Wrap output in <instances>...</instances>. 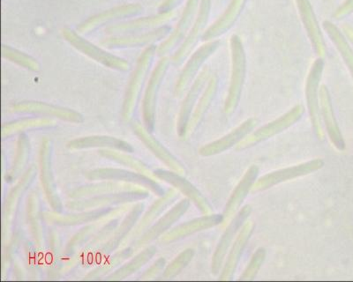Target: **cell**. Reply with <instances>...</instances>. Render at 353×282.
Listing matches in <instances>:
<instances>
[{
    "mask_svg": "<svg viewBox=\"0 0 353 282\" xmlns=\"http://www.w3.org/2000/svg\"><path fill=\"white\" fill-rule=\"evenodd\" d=\"M99 153L102 158L112 160V161L117 162L118 164L127 166L128 168L134 169L135 171L141 172V173H150V168L148 167L144 162L135 158H132L131 155H125V153H122V151H119V150L103 149L101 150Z\"/></svg>",
    "mask_w": 353,
    "mask_h": 282,
    "instance_id": "40",
    "label": "cell"
},
{
    "mask_svg": "<svg viewBox=\"0 0 353 282\" xmlns=\"http://www.w3.org/2000/svg\"><path fill=\"white\" fill-rule=\"evenodd\" d=\"M132 131L139 139L144 144L145 146L150 150L151 152L161 160L165 165L176 173H184L185 168L181 162L172 155L168 149H166L163 144L151 135L150 131L146 127H143L139 122H134L132 124Z\"/></svg>",
    "mask_w": 353,
    "mask_h": 282,
    "instance_id": "22",
    "label": "cell"
},
{
    "mask_svg": "<svg viewBox=\"0 0 353 282\" xmlns=\"http://www.w3.org/2000/svg\"><path fill=\"white\" fill-rule=\"evenodd\" d=\"M176 196H178V193H176L175 190H170L168 193L163 194L157 202H154L147 214L145 215L140 224L138 225L135 235L146 230V228L162 214V212L165 211V210L168 208L170 204L175 202Z\"/></svg>",
    "mask_w": 353,
    "mask_h": 282,
    "instance_id": "36",
    "label": "cell"
},
{
    "mask_svg": "<svg viewBox=\"0 0 353 282\" xmlns=\"http://www.w3.org/2000/svg\"><path fill=\"white\" fill-rule=\"evenodd\" d=\"M144 10L141 4H125L115 6L109 10L99 12L88 17L87 20L78 25L77 32L81 34H88L94 32L99 28L110 26V25L121 23L128 19L138 17Z\"/></svg>",
    "mask_w": 353,
    "mask_h": 282,
    "instance_id": "6",
    "label": "cell"
},
{
    "mask_svg": "<svg viewBox=\"0 0 353 282\" xmlns=\"http://www.w3.org/2000/svg\"><path fill=\"white\" fill-rule=\"evenodd\" d=\"M266 250L260 248L254 252L252 257L251 261L249 263L248 268L243 272L239 280L241 281H252L256 276L257 272H259L261 266L263 265L265 259H266Z\"/></svg>",
    "mask_w": 353,
    "mask_h": 282,
    "instance_id": "42",
    "label": "cell"
},
{
    "mask_svg": "<svg viewBox=\"0 0 353 282\" xmlns=\"http://www.w3.org/2000/svg\"><path fill=\"white\" fill-rule=\"evenodd\" d=\"M141 190L140 188L132 184H121L117 181L115 183L97 184L94 186H88L79 188L70 194L72 199H81V197L101 195L105 193L128 192V191Z\"/></svg>",
    "mask_w": 353,
    "mask_h": 282,
    "instance_id": "33",
    "label": "cell"
},
{
    "mask_svg": "<svg viewBox=\"0 0 353 282\" xmlns=\"http://www.w3.org/2000/svg\"><path fill=\"white\" fill-rule=\"evenodd\" d=\"M165 259H159L152 266H151L149 270L145 272L143 274L145 279H150L154 276V275H157L161 270H162V268H165Z\"/></svg>",
    "mask_w": 353,
    "mask_h": 282,
    "instance_id": "46",
    "label": "cell"
},
{
    "mask_svg": "<svg viewBox=\"0 0 353 282\" xmlns=\"http://www.w3.org/2000/svg\"><path fill=\"white\" fill-rule=\"evenodd\" d=\"M55 121L49 118H27L12 121L2 127V136L9 137L12 134L22 133L28 129H39L52 127Z\"/></svg>",
    "mask_w": 353,
    "mask_h": 282,
    "instance_id": "35",
    "label": "cell"
},
{
    "mask_svg": "<svg viewBox=\"0 0 353 282\" xmlns=\"http://www.w3.org/2000/svg\"><path fill=\"white\" fill-rule=\"evenodd\" d=\"M170 64H171V59H169L168 56H161L160 61L150 75L149 83L145 90L143 102V122L145 127L150 133L154 130V120H156L157 96Z\"/></svg>",
    "mask_w": 353,
    "mask_h": 282,
    "instance_id": "7",
    "label": "cell"
},
{
    "mask_svg": "<svg viewBox=\"0 0 353 282\" xmlns=\"http://www.w3.org/2000/svg\"><path fill=\"white\" fill-rule=\"evenodd\" d=\"M199 5H200V0H188L181 19L176 23L174 30H172L167 39L157 47V55L165 56L181 45L193 26L195 17L197 15Z\"/></svg>",
    "mask_w": 353,
    "mask_h": 282,
    "instance_id": "13",
    "label": "cell"
},
{
    "mask_svg": "<svg viewBox=\"0 0 353 282\" xmlns=\"http://www.w3.org/2000/svg\"><path fill=\"white\" fill-rule=\"evenodd\" d=\"M323 160L317 158L307 162H304V164L271 172V173L265 175L264 177L255 182L253 188H252V192H263V191L270 189V188L283 183V182L304 177V175L319 171V169L323 167Z\"/></svg>",
    "mask_w": 353,
    "mask_h": 282,
    "instance_id": "9",
    "label": "cell"
},
{
    "mask_svg": "<svg viewBox=\"0 0 353 282\" xmlns=\"http://www.w3.org/2000/svg\"><path fill=\"white\" fill-rule=\"evenodd\" d=\"M189 206H190V199H182L181 202L173 206L152 228H150L146 232V234L143 235V237H141V239L137 243V248L144 246V244L150 243L154 238L162 236L176 221L179 220V218L187 213Z\"/></svg>",
    "mask_w": 353,
    "mask_h": 282,
    "instance_id": "27",
    "label": "cell"
},
{
    "mask_svg": "<svg viewBox=\"0 0 353 282\" xmlns=\"http://www.w3.org/2000/svg\"><path fill=\"white\" fill-rule=\"evenodd\" d=\"M353 12V0H345L343 4L340 5L336 10L334 12L333 17L336 20H343Z\"/></svg>",
    "mask_w": 353,
    "mask_h": 282,
    "instance_id": "45",
    "label": "cell"
},
{
    "mask_svg": "<svg viewBox=\"0 0 353 282\" xmlns=\"http://www.w3.org/2000/svg\"><path fill=\"white\" fill-rule=\"evenodd\" d=\"M1 54L3 58L14 63V64L19 65V67L27 69L28 71L34 72V73L41 71V65L37 58L27 54V53L19 51V50L14 48V47L3 45L1 47Z\"/></svg>",
    "mask_w": 353,
    "mask_h": 282,
    "instance_id": "37",
    "label": "cell"
},
{
    "mask_svg": "<svg viewBox=\"0 0 353 282\" xmlns=\"http://www.w3.org/2000/svg\"><path fill=\"white\" fill-rule=\"evenodd\" d=\"M295 3L302 24L310 41L312 48L318 58H325L327 54L325 39L310 0H295Z\"/></svg>",
    "mask_w": 353,
    "mask_h": 282,
    "instance_id": "14",
    "label": "cell"
},
{
    "mask_svg": "<svg viewBox=\"0 0 353 282\" xmlns=\"http://www.w3.org/2000/svg\"><path fill=\"white\" fill-rule=\"evenodd\" d=\"M68 147L71 150L105 149L132 153L134 149L127 141L110 136H88L69 141Z\"/></svg>",
    "mask_w": 353,
    "mask_h": 282,
    "instance_id": "30",
    "label": "cell"
},
{
    "mask_svg": "<svg viewBox=\"0 0 353 282\" xmlns=\"http://www.w3.org/2000/svg\"><path fill=\"white\" fill-rule=\"evenodd\" d=\"M184 0H163L159 8V12H172Z\"/></svg>",
    "mask_w": 353,
    "mask_h": 282,
    "instance_id": "47",
    "label": "cell"
},
{
    "mask_svg": "<svg viewBox=\"0 0 353 282\" xmlns=\"http://www.w3.org/2000/svg\"><path fill=\"white\" fill-rule=\"evenodd\" d=\"M320 109L321 119L325 124L327 135H329L331 142L335 145L336 149L343 150L345 149V141H343L339 124L336 123L329 89L325 85H321L320 87Z\"/></svg>",
    "mask_w": 353,
    "mask_h": 282,
    "instance_id": "29",
    "label": "cell"
},
{
    "mask_svg": "<svg viewBox=\"0 0 353 282\" xmlns=\"http://www.w3.org/2000/svg\"><path fill=\"white\" fill-rule=\"evenodd\" d=\"M132 252H134V250L131 248L121 250V252L116 254L113 258L109 259L108 262H106L102 268L97 269L96 271L91 272V276H92V278L94 276H101V275L105 274L107 272L112 271V269L118 268L123 261H125V259H128L129 257L132 255Z\"/></svg>",
    "mask_w": 353,
    "mask_h": 282,
    "instance_id": "43",
    "label": "cell"
},
{
    "mask_svg": "<svg viewBox=\"0 0 353 282\" xmlns=\"http://www.w3.org/2000/svg\"><path fill=\"white\" fill-rule=\"evenodd\" d=\"M143 210V205H138L132 210L130 214H129L128 217L125 219V221H123L121 227H119V230L116 231L114 236H113L112 239H110L109 242L107 243L106 246L103 247L102 250L103 254L112 252V250L116 249L117 247L119 246V243H121V241L124 239L125 237H127L128 232H130L132 226H134L135 222L137 221L138 218L140 217Z\"/></svg>",
    "mask_w": 353,
    "mask_h": 282,
    "instance_id": "38",
    "label": "cell"
},
{
    "mask_svg": "<svg viewBox=\"0 0 353 282\" xmlns=\"http://www.w3.org/2000/svg\"><path fill=\"white\" fill-rule=\"evenodd\" d=\"M254 228V222L252 221H247L243 225L241 231L239 232L231 250H230L225 265L223 266L222 272H221L220 281L232 280L239 260L241 259L243 252H244L249 239H250L252 235H253Z\"/></svg>",
    "mask_w": 353,
    "mask_h": 282,
    "instance_id": "25",
    "label": "cell"
},
{
    "mask_svg": "<svg viewBox=\"0 0 353 282\" xmlns=\"http://www.w3.org/2000/svg\"><path fill=\"white\" fill-rule=\"evenodd\" d=\"M210 68L205 67L194 80L188 95L185 96L182 102L181 111L178 119V134L179 137L187 135L189 121H190L192 113L194 111L195 105L203 90L210 79Z\"/></svg>",
    "mask_w": 353,
    "mask_h": 282,
    "instance_id": "18",
    "label": "cell"
},
{
    "mask_svg": "<svg viewBox=\"0 0 353 282\" xmlns=\"http://www.w3.org/2000/svg\"><path fill=\"white\" fill-rule=\"evenodd\" d=\"M305 113L304 106L302 105H297L285 115L276 118V120L270 122V123L264 125V127L259 128V129L254 131L253 133L249 134L244 140L236 146L237 151H243L250 147L257 145L263 141L270 139L277 134L283 133L293 124L298 123L303 117Z\"/></svg>",
    "mask_w": 353,
    "mask_h": 282,
    "instance_id": "5",
    "label": "cell"
},
{
    "mask_svg": "<svg viewBox=\"0 0 353 282\" xmlns=\"http://www.w3.org/2000/svg\"><path fill=\"white\" fill-rule=\"evenodd\" d=\"M175 15V12L172 11L159 12L151 17L132 19V20L110 25L105 28V32L110 36L147 32V31L165 26L174 19Z\"/></svg>",
    "mask_w": 353,
    "mask_h": 282,
    "instance_id": "12",
    "label": "cell"
},
{
    "mask_svg": "<svg viewBox=\"0 0 353 282\" xmlns=\"http://www.w3.org/2000/svg\"><path fill=\"white\" fill-rule=\"evenodd\" d=\"M28 153H30V141L24 133H21L18 139L17 158H15L14 169H12L14 173L23 169L26 164Z\"/></svg>",
    "mask_w": 353,
    "mask_h": 282,
    "instance_id": "44",
    "label": "cell"
},
{
    "mask_svg": "<svg viewBox=\"0 0 353 282\" xmlns=\"http://www.w3.org/2000/svg\"><path fill=\"white\" fill-rule=\"evenodd\" d=\"M219 79L216 74L210 77L209 83L207 84L206 89L201 94L199 99L198 105L195 106L193 113H192L190 121H189L188 133H193L196 129L201 122L203 121L205 115L212 105L214 99L219 89Z\"/></svg>",
    "mask_w": 353,
    "mask_h": 282,
    "instance_id": "31",
    "label": "cell"
},
{
    "mask_svg": "<svg viewBox=\"0 0 353 282\" xmlns=\"http://www.w3.org/2000/svg\"><path fill=\"white\" fill-rule=\"evenodd\" d=\"M259 167L257 165H252L245 172L244 177L239 181L238 186L230 197L228 202L226 204L223 218L225 220L232 218L235 213L241 208L242 203L244 202L248 194L253 188L258 175H259Z\"/></svg>",
    "mask_w": 353,
    "mask_h": 282,
    "instance_id": "28",
    "label": "cell"
},
{
    "mask_svg": "<svg viewBox=\"0 0 353 282\" xmlns=\"http://www.w3.org/2000/svg\"><path fill=\"white\" fill-rule=\"evenodd\" d=\"M247 0H231L228 6L223 12V14L217 19L213 24L205 30L201 40L203 42H210L217 39L227 31L231 30L234 26L236 21L241 17L243 9H244Z\"/></svg>",
    "mask_w": 353,
    "mask_h": 282,
    "instance_id": "24",
    "label": "cell"
},
{
    "mask_svg": "<svg viewBox=\"0 0 353 282\" xmlns=\"http://www.w3.org/2000/svg\"><path fill=\"white\" fill-rule=\"evenodd\" d=\"M149 193L143 190L128 191V192H119L110 194H103L99 196H92L88 199L74 200L68 203V208L75 211L94 208H101L115 204L132 202L135 200L146 199Z\"/></svg>",
    "mask_w": 353,
    "mask_h": 282,
    "instance_id": "19",
    "label": "cell"
},
{
    "mask_svg": "<svg viewBox=\"0 0 353 282\" xmlns=\"http://www.w3.org/2000/svg\"><path fill=\"white\" fill-rule=\"evenodd\" d=\"M223 221H225V218L222 215H206L203 217L194 219V220L185 222V224L173 228L168 233L163 235L162 242L167 243L175 242V241L190 236L196 232L215 227V226L222 224Z\"/></svg>",
    "mask_w": 353,
    "mask_h": 282,
    "instance_id": "26",
    "label": "cell"
},
{
    "mask_svg": "<svg viewBox=\"0 0 353 282\" xmlns=\"http://www.w3.org/2000/svg\"><path fill=\"white\" fill-rule=\"evenodd\" d=\"M154 175L160 178L161 180L171 184L176 189L184 193V195L187 196L188 199L192 200L203 214L210 215L212 213V208H211L210 203L207 202L203 194L200 193V191L194 187L190 182L179 175V173L159 169V171H154Z\"/></svg>",
    "mask_w": 353,
    "mask_h": 282,
    "instance_id": "23",
    "label": "cell"
},
{
    "mask_svg": "<svg viewBox=\"0 0 353 282\" xmlns=\"http://www.w3.org/2000/svg\"><path fill=\"white\" fill-rule=\"evenodd\" d=\"M230 43L232 53V74L228 95L225 103V113L227 116H232L237 109L247 74V56L241 37L238 34H232Z\"/></svg>",
    "mask_w": 353,
    "mask_h": 282,
    "instance_id": "1",
    "label": "cell"
},
{
    "mask_svg": "<svg viewBox=\"0 0 353 282\" xmlns=\"http://www.w3.org/2000/svg\"><path fill=\"white\" fill-rule=\"evenodd\" d=\"M52 142L50 140L44 139L41 143L39 152V164L41 171V181L43 187L44 193L46 194L50 206L56 212L62 211V204L53 178L52 171Z\"/></svg>",
    "mask_w": 353,
    "mask_h": 282,
    "instance_id": "17",
    "label": "cell"
},
{
    "mask_svg": "<svg viewBox=\"0 0 353 282\" xmlns=\"http://www.w3.org/2000/svg\"><path fill=\"white\" fill-rule=\"evenodd\" d=\"M156 252L157 249L154 246L145 249L143 252L134 257L130 262L122 266L121 269L117 270L112 275H110L108 278L109 280H121V279L130 276L131 274L139 270L141 266L147 264V262L153 258Z\"/></svg>",
    "mask_w": 353,
    "mask_h": 282,
    "instance_id": "39",
    "label": "cell"
},
{
    "mask_svg": "<svg viewBox=\"0 0 353 282\" xmlns=\"http://www.w3.org/2000/svg\"><path fill=\"white\" fill-rule=\"evenodd\" d=\"M90 180H113L124 182V183L137 184L148 188L157 195L163 196L165 194L163 188L147 175L135 173L125 169H99L90 172L87 175Z\"/></svg>",
    "mask_w": 353,
    "mask_h": 282,
    "instance_id": "16",
    "label": "cell"
},
{
    "mask_svg": "<svg viewBox=\"0 0 353 282\" xmlns=\"http://www.w3.org/2000/svg\"><path fill=\"white\" fill-rule=\"evenodd\" d=\"M323 28L331 42L336 46L337 51L341 55L343 61H345L346 67H348L353 78V50L350 45L348 39L341 32V30L330 21H324Z\"/></svg>",
    "mask_w": 353,
    "mask_h": 282,
    "instance_id": "32",
    "label": "cell"
},
{
    "mask_svg": "<svg viewBox=\"0 0 353 282\" xmlns=\"http://www.w3.org/2000/svg\"><path fill=\"white\" fill-rule=\"evenodd\" d=\"M61 36L77 51L99 63L103 67L119 72H127L130 69V64L125 59L113 55L101 47L94 45L70 28H63Z\"/></svg>",
    "mask_w": 353,
    "mask_h": 282,
    "instance_id": "2",
    "label": "cell"
},
{
    "mask_svg": "<svg viewBox=\"0 0 353 282\" xmlns=\"http://www.w3.org/2000/svg\"><path fill=\"white\" fill-rule=\"evenodd\" d=\"M172 28L169 25L147 31V32L110 36L101 41V45L107 49H129L137 47L154 45V43L167 39Z\"/></svg>",
    "mask_w": 353,
    "mask_h": 282,
    "instance_id": "10",
    "label": "cell"
},
{
    "mask_svg": "<svg viewBox=\"0 0 353 282\" xmlns=\"http://www.w3.org/2000/svg\"><path fill=\"white\" fill-rule=\"evenodd\" d=\"M257 125V119L248 118L237 128L232 130L231 133L221 138L219 140L213 141L207 145H204L199 150V153L203 158H210L219 155L231 149V147L237 146L242 140L249 135L254 130V128Z\"/></svg>",
    "mask_w": 353,
    "mask_h": 282,
    "instance_id": "21",
    "label": "cell"
},
{
    "mask_svg": "<svg viewBox=\"0 0 353 282\" xmlns=\"http://www.w3.org/2000/svg\"><path fill=\"white\" fill-rule=\"evenodd\" d=\"M324 65H325L324 58H318L312 65L307 83H305V97H307L312 128L315 136L321 141L325 137L320 109V83L323 77Z\"/></svg>",
    "mask_w": 353,
    "mask_h": 282,
    "instance_id": "4",
    "label": "cell"
},
{
    "mask_svg": "<svg viewBox=\"0 0 353 282\" xmlns=\"http://www.w3.org/2000/svg\"><path fill=\"white\" fill-rule=\"evenodd\" d=\"M211 11V0H200V5L194 23L189 31L187 37L179 45V49L171 58L173 65H179L183 64L189 55L193 52L195 46L201 37H203L209 21Z\"/></svg>",
    "mask_w": 353,
    "mask_h": 282,
    "instance_id": "8",
    "label": "cell"
},
{
    "mask_svg": "<svg viewBox=\"0 0 353 282\" xmlns=\"http://www.w3.org/2000/svg\"><path fill=\"white\" fill-rule=\"evenodd\" d=\"M252 213V208L250 206H245L241 211H239L237 215L232 219V221L230 222L228 227H227L225 233L223 237H221L219 244H217L215 252H214L212 258V272L214 274H219L222 265L226 257L227 252L230 247H231L233 242V239L238 232L242 228V226L245 224V221L250 216Z\"/></svg>",
    "mask_w": 353,
    "mask_h": 282,
    "instance_id": "20",
    "label": "cell"
},
{
    "mask_svg": "<svg viewBox=\"0 0 353 282\" xmlns=\"http://www.w3.org/2000/svg\"><path fill=\"white\" fill-rule=\"evenodd\" d=\"M194 256V250L187 249L182 252L173 261L167 266L163 277L165 279H172L176 276L183 269L187 266Z\"/></svg>",
    "mask_w": 353,
    "mask_h": 282,
    "instance_id": "41",
    "label": "cell"
},
{
    "mask_svg": "<svg viewBox=\"0 0 353 282\" xmlns=\"http://www.w3.org/2000/svg\"><path fill=\"white\" fill-rule=\"evenodd\" d=\"M157 47L148 46L139 56L137 65L130 77L122 106V117L125 120H130L134 115L141 89L152 65Z\"/></svg>",
    "mask_w": 353,
    "mask_h": 282,
    "instance_id": "3",
    "label": "cell"
},
{
    "mask_svg": "<svg viewBox=\"0 0 353 282\" xmlns=\"http://www.w3.org/2000/svg\"><path fill=\"white\" fill-rule=\"evenodd\" d=\"M221 45L220 40H212L204 43L196 50L185 63L175 86V96L181 97L196 77L205 61L217 51Z\"/></svg>",
    "mask_w": 353,
    "mask_h": 282,
    "instance_id": "11",
    "label": "cell"
},
{
    "mask_svg": "<svg viewBox=\"0 0 353 282\" xmlns=\"http://www.w3.org/2000/svg\"><path fill=\"white\" fill-rule=\"evenodd\" d=\"M112 212H113L112 208H102L71 215H47L46 219H48L49 221L52 222V224L72 226L97 220V219L105 217V215L110 214Z\"/></svg>",
    "mask_w": 353,
    "mask_h": 282,
    "instance_id": "34",
    "label": "cell"
},
{
    "mask_svg": "<svg viewBox=\"0 0 353 282\" xmlns=\"http://www.w3.org/2000/svg\"><path fill=\"white\" fill-rule=\"evenodd\" d=\"M343 34L348 39L349 42L352 43L353 46V28L351 25L345 24L343 26Z\"/></svg>",
    "mask_w": 353,
    "mask_h": 282,
    "instance_id": "48",
    "label": "cell"
},
{
    "mask_svg": "<svg viewBox=\"0 0 353 282\" xmlns=\"http://www.w3.org/2000/svg\"><path fill=\"white\" fill-rule=\"evenodd\" d=\"M14 112L28 114L43 115L46 117L61 119L70 123L81 124L84 121L83 116L74 109L37 101H24L12 106Z\"/></svg>",
    "mask_w": 353,
    "mask_h": 282,
    "instance_id": "15",
    "label": "cell"
}]
</instances>
